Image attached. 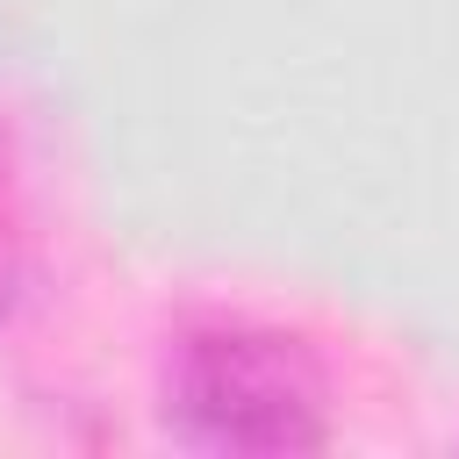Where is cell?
<instances>
[{"label": "cell", "mask_w": 459, "mask_h": 459, "mask_svg": "<svg viewBox=\"0 0 459 459\" xmlns=\"http://www.w3.org/2000/svg\"><path fill=\"white\" fill-rule=\"evenodd\" d=\"M29 294H36V265H29L22 215H14V179H7V158H0V330L29 308Z\"/></svg>", "instance_id": "obj_2"}, {"label": "cell", "mask_w": 459, "mask_h": 459, "mask_svg": "<svg viewBox=\"0 0 459 459\" xmlns=\"http://www.w3.org/2000/svg\"><path fill=\"white\" fill-rule=\"evenodd\" d=\"M158 416L172 437L208 452H323L330 445V373L294 330L265 323H186L165 351Z\"/></svg>", "instance_id": "obj_1"}]
</instances>
